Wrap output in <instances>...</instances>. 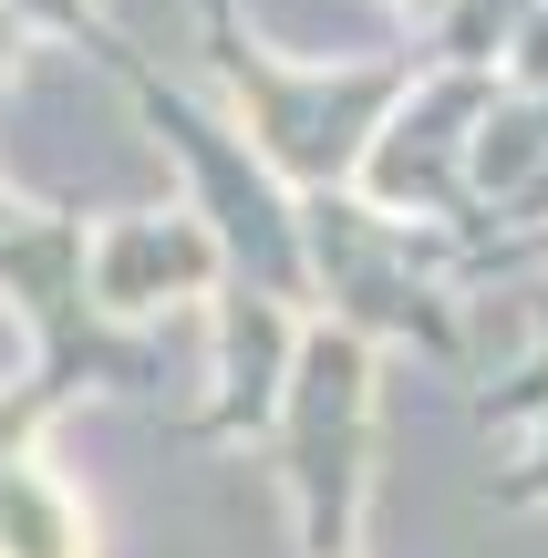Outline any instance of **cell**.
<instances>
[{
    "label": "cell",
    "instance_id": "6",
    "mask_svg": "<svg viewBox=\"0 0 548 558\" xmlns=\"http://www.w3.org/2000/svg\"><path fill=\"white\" fill-rule=\"evenodd\" d=\"M218 290H228V259L197 228V207H176V218L145 207V218H103L94 228V300L114 320H135V331L166 300H218Z\"/></svg>",
    "mask_w": 548,
    "mask_h": 558
},
{
    "label": "cell",
    "instance_id": "5",
    "mask_svg": "<svg viewBox=\"0 0 548 558\" xmlns=\"http://www.w3.org/2000/svg\"><path fill=\"white\" fill-rule=\"evenodd\" d=\"M487 104H497V73H425L393 104V124L373 135L352 197L383 207V218H414V228H466L476 218L466 145H476V124H487Z\"/></svg>",
    "mask_w": 548,
    "mask_h": 558
},
{
    "label": "cell",
    "instance_id": "13",
    "mask_svg": "<svg viewBox=\"0 0 548 558\" xmlns=\"http://www.w3.org/2000/svg\"><path fill=\"white\" fill-rule=\"evenodd\" d=\"M11 21H21V32H62V41H94L103 32L94 0H11Z\"/></svg>",
    "mask_w": 548,
    "mask_h": 558
},
{
    "label": "cell",
    "instance_id": "9",
    "mask_svg": "<svg viewBox=\"0 0 548 558\" xmlns=\"http://www.w3.org/2000/svg\"><path fill=\"white\" fill-rule=\"evenodd\" d=\"M528 11H538V0H446V11L425 21V62H435V73H497Z\"/></svg>",
    "mask_w": 548,
    "mask_h": 558
},
{
    "label": "cell",
    "instance_id": "16",
    "mask_svg": "<svg viewBox=\"0 0 548 558\" xmlns=\"http://www.w3.org/2000/svg\"><path fill=\"white\" fill-rule=\"evenodd\" d=\"M404 11H414V21H435V11H446V0H404Z\"/></svg>",
    "mask_w": 548,
    "mask_h": 558
},
{
    "label": "cell",
    "instance_id": "4",
    "mask_svg": "<svg viewBox=\"0 0 548 558\" xmlns=\"http://www.w3.org/2000/svg\"><path fill=\"white\" fill-rule=\"evenodd\" d=\"M301 248H310V290L321 320H342L352 341H404V352L446 362L466 383V300H455V239L363 207L352 186L301 197Z\"/></svg>",
    "mask_w": 548,
    "mask_h": 558
},
{
    "label": "cell",
    "instance_id": "1",
    "mask_svg": "<svg viewBox=\"0 0 548 558\" xmlns=\"http://www.w3.org/2000/svg\"><path fill=\"white\" fill-rule=\"evenodd\" d=\"M0 290L32 320V373L0 383V476L41 445V424L83 393H166V331H135L94 300V239L62 207H32V218L0 239Z\"/></svg>",
    "mask_w": 548,
    "mask_h": 558
},
{
    "label": "cell",
    "instance_id": "2",
    "mask_svg": "<svg viewBox=\"0 0 548 558\" xmlns=\"http://www.w3.org/2000/svg\"><path fill=\"white\" fill-rule=\"evenodd\" d=\"M197 21H207V52H218L228 104H239L248 156H259L290 197L352 186V177H363V156H373V135L393 124V104L435 73L425 41H414V52H373V62H331V73L280 62V52L239 21V0H197Z\"/></svg>",
    "mask_w": 548,
    "mask_h": 558
},
{
    "label": "cell",
    "instance_id": "10",
    "mask_svg": "<svg viewBox=\"0 0 548 558\" xmlns=\"http://www.w3.org/2000/svg\"><path fill=\"white\" fill-rule=\"evenodd\" d=\"M517 320H528V362L476 393V424H538L548 414V279H517Z\"/></svg>",
    "mask_w": 548,
    "mask_h": 558
},
{
    "label": "cell",
    "instance_id": "7",
    "mask_svg": "<svg viewBox=\"0 0 548 558\" xmlns=\"http://www.w3.org/2000/svg\"><path fill=\"white\" fill-rule=\"evenodd\" d=\"M301 311L259 290H218V393L186 414L197 445H239V435H269L280 424V393H290V362H301Z\"/></svg>",
    "mask_w": 548,
    "mask_h": 558
},
{
    "label": "cell",
    "instance_id": "3",
    "mask_svg": "<svg viewBox=\"0 0 548 558\" xmlns=\"http://www.w3.org/2000/svg\"><path fill=\"white\" fill-rule=\"evenodd\" d=\"M83 52L103 62V73L135 94V114H145V135L166 145V156L186 166V197H197V228L218 239V259H228V290H259V300H280V311H301V320H321V290H310V248H301V197H290L280 177H269L259 156H248V135L239 124H218L197 94H176V83L156 73V62L135 52V41L103 21Z\"/></svg>",
    "mask_w": 548,
    "mask_h": 558
},
{
    "label": "cell",
    "instance_id": "15",
    "mask_svg": "<svg viewBox=\"0 0 548 558\" xmlns=\"http://www.w3.org/2000/svg\"><path fill=\"white\" fill-rule=\"evenodd\" d=\"M21 218H32V207H21V197H11V186H0V239H11V228H21Z\"/></svg>",
    "mask_w": 548,
    "mask_h": 558
},
{
    "label": "cell",
    "instance_id": "11",
    "mask_svg": "<svg viewBox=\"0 0 548 558\" xmlns=\"http://www.w3.org/2000/svg\"><path fill=\"white\" fill-rule=\"evenodd\" d=\"M497 83H508V94H548V0L517 21V41H508V62H497Z\"/></svg>",
    "mask_w": 548,
    "mask_h": 558
},
{
    "label": "cell",
    "instance_id": "12",
    "mask_svg": "<svg viewBox=\"0 0 548 558\" xmlns=\"http://www.w3.org/2000/svg\"><path fill=\"white\" fill-rule=\"evenodd\" d=\"M497 507H548V414L528 424V456L517 465H497V486H487Z\"/></svg>",
    "mask_w": 548,
    "mask_h": 558
},
{
    "label": "cell",
    "instance_id": "8",
    "mask_svg": "<svg viewBox=\"0 0 548 558\" xmlns=\"http://www.w3.org/2000/svg\"><path fill=\"white\" fill-rule=\"evenodd\" d=\"M0 558H94V527L41 456H21L0 476Z\"/></svg>",
    "mask_w": 548,
    "mask_h": 558
},
{
    "label": "cell",
    "instance_id": "14",
    "mask_svg": "<svg viewBox=\"0 0 548 558\" xmlns=\"http://www.w3.org/2000/svg\"><path fill=\"white\" fill-rule=\"evenodd\" d=\"M11 52H21V21H11V0H0V83H11Z\"/></svg>",
    "mask_w": 548,
    "mask_h": 558
}]
</instances>
